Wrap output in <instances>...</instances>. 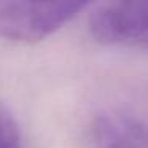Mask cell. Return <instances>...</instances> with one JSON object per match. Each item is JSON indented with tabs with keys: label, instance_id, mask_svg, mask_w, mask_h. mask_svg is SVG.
<instances>
[{
	"label": "cell",
	"instance_id": "2",
	"mask_svg": "<svg viewBox=\"0 0 148 148\" xmlns=\"http://www.w3.org/2000/svg\"><path fill=\"white\" fill-rule=\"evenodd\" d=\"M89 32L102 45L148 48V0L99 5L89 14Z\"/></svg>",
	"mask_w": 148,
	"mask_h": 148
},
{
	"label": "cell",
	"instance_id": "1",
	"mask_svg": "<svg viewBox=\"0 0 148 148\" xmlns=\"http://www.w3.org/2000/svg\"><path fill=\"white\" fill-rule=\"evenodd\" d=\"M83 2H0V37L13 42L37 43L73 19Z\"/></svg>",
	"mask_w": 148,
	"mask_h": 148
},
{
	"label": "cell",
	"instance_id": "5",
	"mask_svg": "<svg viewBox=\"0 0 148 148\" xmlns=\"http://www.w3.org/2000/svg\"><path fill=\"white\" fill-rule=\"evenodd\" d=\"M127 148H148V126L135 118L126 116L119 121Z\"/></svg>",
	"mask_w": 148,
	"mask_h": 148
},
{
	"label": "cell",
	"instance_id": "3",
	"mask_svg": "<svg viewBox=\"0 0 148 148\" xmlns=\"http://www.w3.org/2000/svg\"><path fill=\"white\" fill-rule=\"evenodd\" d=\"M91 140L94 148H127L121 124L107 116H96L91 124Z\"/></svg>",
	"mask_w": 148,
	"mask_h": 148
},
{
	"label": "cell",
	"instance_id": "4",
	"mask_svg": "<svg viewBox=\"0 0 148 148\" xmlns=\"http://www.w3.org/2000/svg\"><path fill=\"white\" fill-rule=\"evenodd\" d=\"M0 148H21V134L16 119L0 102Z\"/></svg>",
	"mask_w": 148,
	"mask_h": 148
}]
</instances>
